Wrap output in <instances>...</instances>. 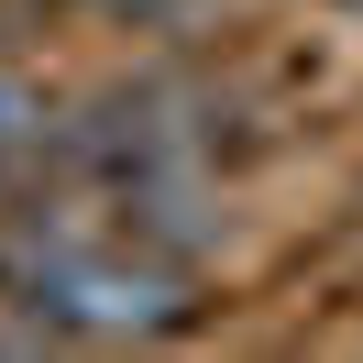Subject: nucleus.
I'll list each match as a JSON object with an SVG mask.
<instances>
[{
    "mask_svg": "<svg viewBox=\"0 0 363 363\" xmlns=\"http://www.w3.org/2000/svg\"><path fill=\"white\" fill-rule=\"evenodd\" d=\"M0 297L33 330H77V341H165L199 319V264L143 231H121L89 187L33 199L0 220Z\"/></svg>",
    "mask_w": 363,
    "mask_h": 363,
    "instance_id": "1",
    "label": "nucleus"
},
{
    "mask_svg": "<svg viewBox=\"0 0 363 363\" xmlns=\"http://www.w3.org/2000/svg\"><path fill=\"white\" fill-rule=\"evenodd\" d=\"M45 133H55V121H45V99H33L23 77H0V165H23V155H45Z\"/></svg>",
    "mask_w": 363,
    "mask_h": 363,
    "instance_id": "2",
    "label": "nucleus"
}]
</instances>
